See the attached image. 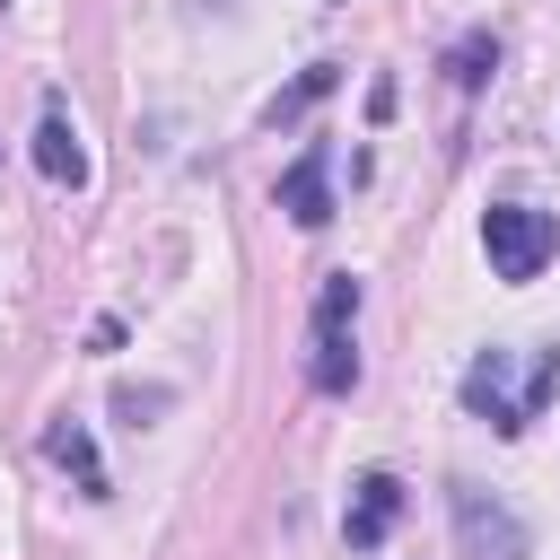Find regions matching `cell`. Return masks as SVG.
<instances>
[{"label": "cell", "mask_w": 560, "mask_h": 560, "mask_svg": "<svg viewBox=\"0 0 560 560\" xmlns=\"http://www.w3.org/2000/svg\"><path fill=\"white\" fill-rule=\"evenodd\" d=\"M455 394H464V411H472V420H490L499 438H525V429L542 420V402L560 394V341H542L525 376H516V350H499V341H490V350H472V368H464V385H455Z\"/></svg>", "instance_id": "1"}, {"label": "cell", "mask_w": 560, "mask_h": 560, "mask_svg": "<svg viewBox=\"0 0 560 560\" xmlns=\"http://www.w3.org/2000/svg\"><path fill=\"white\" fill-rule=\"evenodd\" d=\"M481 254H490V280L525 289V280H542V262L560 254V228H551V210H534V201H490V210H481Z\"/></svg>", "instance_id": "2"}, {"label": "cell", "mask_w": 560, "mask_h": 560, "mask_svg": "<svg viewBox=\"0 0 560 560\" xmlns=\"http://www.w3.org/2000/svg\"><path fill=\"white\" fill-rule=\"evenodd\" d=\"M446 508H455V534H464V560H525V525L472 490V481H446Z\"/></svg>", "instance_id": "3"}, {"label": "cell", "mask_w": 560, "mask_h": 560, "mask_svg": "<svg viewBox=\"0 0 560 560\" xmlns=\"http://www.w3.org/2000/svg\"><path fill=\"white\" fill-rule=\"evenodd\" d=\"M35 175H44L52 192H88V140H79V122L61 114V96H44V114H35Z\"/></svg>", "instance_id": "4"}, {"label": "cell", "mask_w": 560, "mask_h": 560, "mask_svg": "<svg viewBox=\"0 0 560 560\" xmlns=\"http://www.w3.org/2000/svg\"><path fill=\"white\" fill-rule=\"evenodd\" d=\"M394 516H402V481H394V472H359V490H350V508H341V542H350V551H376V542L394 534Z\"/></svg>", "instance_id": "5"}, {"label": "cell", "mask_w": 560, "mask_h": 560, "mask_svg": "<svg viewBox=\"0 0 560 560\" xmlns=\"http://www.w3.org/2000/svg\"><path fill=\"white\" fill-rule=\"evenodd\" d=\"M280 210H289L298 228H324V219H332V149H324V140H306L298 166L280 175Z\"/></svg>", "instance_id": "6"}, {"label": "cell", "mask_w": 560, "mask_h": 560, "mask_svg": "<svg viewBox=\"0 0 560 560\" xmlns=\"http://www.w3.org/2000/svg\"><path fill=\"white\" fill-rule=\"evenodd\" d=\"M44 455H52V464H61V472H70L88 499H114V490H105V464H96L88 420H70V411H61V420H44Z\"/></svg>", "instance_id": "7"}, {"label": "cell", "mask_w": 560, "mask_h": 560, "mask_svg": "<svg viewBox=\"0 0 560 560\" xmlns=\"http://www.w3.org/2000/svg\"><path fill=\"white\" fill-rule=\"evenodd\" d=\"M306 376H315V394H350V385H359V341H350V324H315Z\"/></svg>", "instance_id": "8"}, {"label": "cell", "mask_w": 560, "mask_h": 560, "mask_svg": "<svg viewBox=\"0 0 560 560\" xmlns=\"http://www.w3.org/2000/svg\"><path fill=\"white\" fill-rule=\"evenodd\" d=\"M490 70H499V35H490V26H472V35H455V44H446V79H455L464 96H472Z\"/></svg>", "instance_id": "9"}, {"label": "cell", "mask_w": 560, "mask_h": 560, "mask_svg": "<svg viewBox=\"0 0 560 560\" xmlns=\"http://www.w3.org/2000/svg\"><path fill=\"white\" fill-rule=\"evenodd\" d=\"M332 88H341V61H315V70H298V88H280V96H271V122H298V114H306L315 96H332Z\"/></svg>", "instance_id": "10"}, {"label": "cell", "mask_w": 560, "mask_h": 560, "mask_svg": "<svg viewBox=\"0 0 560 560\" xmlns=\"http://www.w3.org/2000/svg\"><path fill=\"white\" fill-rule=\"evenodd\" d=\"M315 324H359V271H332V280H324Z\"/></svg>", "instance_id": "11"}, {"label": "cell", "mask_w": 560, "mask_h": 560, "mask_svg": "<svg viewBox=\"0 0 560 560\" xmlns=\"http://www.w3.org/2000/svg\"><path fill=\"white\" fill-rule=\"evenodd\" d=\"M149 411H166V385H114V420L149 429Z\"/></svg>", "instance_id": "12"}, {"label": "cell", "mask_w": 560, "mask_h": 560, "mask_svg": "<svg viewBox=\"0 0 560 560\" xmlns=\"http://www.w3.org/2000/svg\"><path fill=\"white\" fill-rule=\"evenodd\" d=\"M0 9H9V0H0Z\"/></svg>", "instance_id": "13"}]
</instances>
